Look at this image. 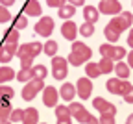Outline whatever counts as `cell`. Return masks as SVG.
Returning a JSON list of instances; mask_svg holds the SVG:
<instances>
[{
  "instance_id": "cell-29",
  "label": "cell",
  "mask_w": 133,
  "mask_h": 124,
  "mask_svg": "<svg viewBox=\"0 0 133 124\" xmlns=\"http://www.w3.org/2000/svg\"><path fill=\"white\" fill-rule=\"evenodd\" d=\"M78 32L83 35V37H91V35L94 33V24H91V22H85V24H81V26L78 28Z\"/></svg>"
},
{
  "instance_id": "cell-7",
  "label": "cell",
  "mask_w": 133,
  "mask_h": 124,
  "mask_svg": "<svg viewBox=\"0 0 133 124\" xmlns=\"http://www.w3.org/2000/svg\"><path fill=\"white\" fill-rule=\"evenodd\" d=\"M54 32V19L52 17H43V19H39V22L35 24V33L41 35V37H48V35H52Z\"/></svg>"
},
{
  "instance_id": "cell-3",
  "label": "cell",
  "mask_w": 133,
  "mask_h": 124,
  "mask_svg": "<svg viewBox=\"0 0 133 124\" xmlns=\"http://www.w3.org/2000/svg\"><path fill=\"white\" fill-rule=\"evenodd\" d=\"M109 26L115 28L118 33H122L124 30H128V28L131 26V13H129V11H120L118 15H115L113 19H111Z\"/></svg>"
},
{
  "instance_id": "cell-35",
  "label": "cell",
  "mask_w": 133,
  "mask_h": 124,
  "mask_svg": "<svg viewBox=\"0 0 133 124\" xmlns=\"http://www.w3.org/2000/svg\"><path fill=\"white\" fill-rule=\"evenodd\" d=\"M66 108H69V113H70V119L72 117H76L79 111H83V109H85V108H83V106L81 104H76V102H72L70 106H66Z\"/></svg>"
},
{
  "instance_id": "cell-44",
  "label": "cell",
  "mask_w": 133,
  "mask_h": 124,
  "mask_svg": "<svg viewBox=\"0 0 133 124\" xmlns=\"http://www.w3.org/2000/svg\"><path fill=\"white\" fill-rule=\"evenodd\" d=\"M126 56H128V63H126V65H128V67H131V65H133V54H131V52H128Z\"/></svg>"
},
{
  "instance_id": "cell-13",
  "label": "cell",
  "mask_w": 133,
  "mask_h": 124,
  "mask_svg": "<svg viewBox=\"0 0 133 124\" xmlns=\"http://www.w3.org/2000/svg\"><path fill=\"white\" fill-rule=\"evenodd\" d=\"M24 15L28 17H41L43 15V8L37 0H28L24 4Z\"/></svg>"
},
{
  "instance_id": "cell-26",
  "label": "cell",
  "mask_w": 133,
  "mask_h": 124,
  "mask_svg": "<svg viewBox=\"0 0 133 124\" xmlns=\"http://www.w3.org/2000/svg\"><path fill=\"white\" fill-rule=\"evenodd\" d=\"M104 33H105V39H107V41H111V43H116V41L120 39V33L116 32L115 28H111L109 24L104 28Z\"/></svg>"
},
{
  "instance_id": "cell-42",
  "label": "cell",
  "mask_w": 133,
  "mask_h": 124,
  "mask_svg": "<svg viewBox=\"0 0 133 124\" xmlns=\"http://www.w3.org/2000/svg\"><path fill=\"white\" fill-rule=\"evenodd\" d=\"M70 6H74V8H78V6H83L85 4V0H66Z\"/></svg>"
},
{
  "instance_id": "cell-17",
  "label": "cell",
  "mask_w": 133,
  "mask_h": 124,
  "mask_svg": "<svg viewBox=\"0 0 133 124\" xmlns=\"http://www.w3.org/2000/svg\"><path fill=\"white\" fill-rule=\"evenodd\" d=\"M98 17H100V13H98V9L94 6H85L83 8V19H85V22L94 24L98 21Z\"/></svg>"
},
{
  "instance_id": "cell-27",
  "label": "cell",
  "mask_w": 133,
  "mask_h": 124,
  "mask_svg": "<svg viewBox=\"0 0 133 124\" xmlns=\"http://www.w3.org/2000/svg\"><path fill=\"white\" fill-rule=\"evenodd\" d=\"M85 72H87V76L89 78H98L100 76V69H98V63H87L85 65Z\"/></svg>"
},
{
  "instance_id": "cell-39",
  "label": "cell",
  "mask_w": 133,
  "mask_h": 124,
  "mask_svg": "<svg viewBox=\"0 0 133 124\" xmlns=\"http://www.w3.org/2000/svg\"><path fill=\"white\" fill-rule=\"evenodd\" d=\"M100 124H115V115H100Z\"/></svg>"
},
{
  "instance_id": "cell-49",
  "label": "cell",
  "mask_w": 133,
  "mask_h": 124,
  "mask_svg": "<svg viewBox=\"0 0 133 124\" xmlns=\"http://www.w3.org/2000/svg\"><path fill=\"white\" fill-rule=\"evenodd\" d=\"M126 124H133V117H131V115L128 117V120H126Z\"/></svg>"
},
{
  "instance_id": "cell-36",
  "label": "cell",
  "mask_w": 133,
  "mask_h": 124,
  "mask_svg": "<svg viewBox=\"0 0 133 124\" xmlns=\"http://www.w3.org/2000/svg\"><path fill=\"white\" fill-rule=\"evenodd\" d=\"M89 117H91V113H89L87 109H83V111H79V113H78L76 117H72V119H76V122H79V124H87Z\"/></svg>"
},
{
  "instance_id": "cell-47",
  "label": "cell",
  "mask_w": 133,
  "mask_h": 124,
  "mask_svg": "<svg viewBox=\"0 0 133 124\" xmlns=\"http://www.w3.org/2000/svg\"><path fill=\"white\" fill-rule=\"evenodd\" d=\"M124 100H126L128 104H131V100H133V96H131V93H128V95H124Z\"/></svg>"
},
{
  "instance_id": "cell-10",
  "label": "cell",
  "mask_w": 133,
  "mask_h": 124,
  "mask_svg": "<svg viewBox=\"0 0 133 124\" xmlns=\"http://www.w3.org/2000/svg\"><path fill=\"white\" fill-rule=\"evenodd\" d=\"M72 54H76V56H79L83 61H89L91 58H92V50L85 45V43H81V41H72Z\"/></svg>"
},
{
  "instance_id": "cell-48",
  "label": "cell",
  "mask_w": 133,
  "mask_h": 124,
  "mask_svg": "<svg viewBox=\"0 0 133 124\" xmlns=\"http://www.w3.org/2000/svg\"><path fill=\"white\" fill-rule=\"evenodd\" d=\"M128 45H129V46H131V45H133V37H131V33H129V35H128Z\"/></svg>"
},
{
  "instance_id": "cell-32",
  "label": "cell",
  "mask_w": 133,
  "mask_h": 124,
  "mask_svg": "<svg viewBox=\"0 0 133 124\" xmlns=\"http://www.w3.org/2000/svg\"><path fill=\"white\" fill-rule=\"evenodd\" d=\"M15 80H19V82H30L31 80V70L30 69H21L19 72L15 74Z\"/></svg>"
},
{
  "instance_id": "cell-24",
  "label": "cell",
  "mask_w": 133,
  "mask_h": 124,
  "mask_svg": "<svg viewBox=\"0 0 133 124\" xmlns=\"http://www.w3.org/2000/svg\"><path fill=\"white\" fill-rule=\"evenodd\" d=\"M43 52L46 56H50V58H54L56 54H57V43L56 41H46V45H43Z\"/></svg>"
},
{
  "instance_id": "cell-51",
  "label": "cell",
  "mask_w": 133,
  "mask_h": 124,
  "mask_svg": "<svg viewBox=\"0 0 133 124\" xmlns=\"http://www.w3.org/2000/svg\"><path fill=\"white\" fill-rule=\"evenodd\" d=\"M37 124H39V122H37ZM41 124H46V122H41Z\"/></svg>"
},
{
  "instance_id": "cell-4",
  "label": "cell",
  "mask_w": 133,
  "mask_h": 124,
  "mask_svg": "<svg viewBox=\"0 0 133 124\" xmlns=\"http://www.w3.org/2000/svg\"><path fill=\"white\" fill-rule=\"evenodd\" d=\"M43 87H44V83H43V80H30V82H26V85H24V89H22V98L26 100V102H30V100H33L37 96V93L39 91H43Z\"/></svg>"
},
{
  "instance_id": "cell-28",
  "label": "cell",
  "mask_w": 133,
  "mask_h": 124,
  "mask_svg": "<svg viewBox=\"0 0 133 124\" xmlns=\"http://www.w3.org/2000/svg\"><path fill=\"white\" fill-rule=\"evenodd\" d=\"M26 26H28L26 15H17L15 19H13V28H15V30H24Z\"/></svg>"
},
{
  "instance_id": "cell-41",
  "label": "cell",
  "mask_w": 133,
  "mask_h": 124,
  "mask_svg": "<svg viewBox=\"0 0 133 124\" xmlns=\"http://www.w3.org/2000/svg\"><path fill=\"white\" fill-rule=\"evenodd\" d=\"M31 63H33V58H24L21 59V69H31Z\"/></svg>"
},
{
  "instance_id": "cell-19",
  "label": "cell",
  "mask_w": 133,
  "mask_h": 124,
  "mask_svg": "<svg viewBox=\"0 0 133 124\" xmlns=\"http://www.w3.org/2000/svg\"><path fill=\"white\" fill-rule=\"evenodd\" d=\"M57 15H59V19H66V21H70L72 17L76 15V8L70 6V4H65L61 8H57Z\"/></svg>"
},
{
  "instance_id": "cell-23",
  "label": "cell",
  "mask_w": 133,
  "mask_h": 124,
  "mask_svg": "<svg viewBox=\"0 0 133 124\" xmlns=\"http://www.w3.org/2000/svg\"><path fill=\"white\" fill-rule=\"evenodd\" d=\"M9 80H15V70L11 67H0V83H6Z\"/></svg>"
},
{
  "instance_id": "cell-37",
  "label": "cell",
  "mask_w": 133,
  "mask_h": 124,
  "mask_svg": "<svg viewBox=\"0 0 133 124\" xmlns=\"http://www.w3.org/2000/svg\"><path fill=\"white\" fill-rule=\"evenodd\" d=\"M66 63H70V65H74V67H79V65H83L85 61H83L79 56H76V54H72V52H70L69 58H66Z\"/></svg>"
},
{
  "instance_id": "cell-20",
  "label": "cell",
  "mask_w": 133,
  "mask_h": 124,
  "mask_svg": "<svg viewBox=\"0 0 133 124\" xmlns=\"http://www.w3.org/2000/svg\"><path fill=\"white\" fill-rule=\"evenodd\" d=\"M4 45H15V46H19V30H15V28L6 30Z\"/></svg>"
},
{
  "instance_id": "cell-31",
  "label": "cell",
  "mask_w": 133,
  "mask_h": 124,
  "mask_svg": "<svg viewBox=\"0 0 133 124\" xmlns=\"http://www.w3.org/2000/svg\"><path fill=\"white\" fill-rule=\"evenodd\" d=\"M13 96H15V91L11 89V87L0 83V98H4V100H11Z\"/></svg>"
},
{
  "instance_id": "cell-22",
  "label": "cell",
  "mask_w": 133,
  "mask_h": 124,
  "mask_svg": "<svg viewBox=\"0 0 133 124\" xmlns=\"http://www.w3.org/2000/svg\"><path fill=\"white\" fill-rule=\"evenodd\" d=\"M113 65H115V61H111L109 58H102V59H100V63H98L100 74H109V72H113Z\"/></svg>"
},
{
  "instance_id": "cell-15",
  "label": "cell",
  "mask_w": 133,
  "mask_h": 124,
  "mask_svg": "<svg viewBox=\"0 0 133 124\" xmlns=\"http://www.w3.org/2000/svg\"><path fill=\"white\" fill-rule=\"evenodd\" d=\"M17 52V46L15 45H4L0 46V63H9L11 58L15 56Z\"/></svg>"
},
{
  "instance_id": "cell-30",
  "label": "cell",
  "mask_w": 133,
  "mask_h": 124,
  "mask_svg": "<svg viewBox=\"0 0 133 124\" xmlns=\"http://www.w3.org/2000/svg\"><path fill=\"white\" fill-rule=\"evenodd\" d=\"M118 87H120V80H118V78L107 80V91H109L111 95H118Z\"/></svg>"
},
{
  "instance_id": "cell-16",
  "label": "cell",
  "mask_w": 133,
  "mask_h": 124,
  "mask_svg": "<svg viewBox=\"0 0 133 124\" xmlns=\"http://www.w3.org/2000/svg\"><path fill=\"white\" fill-rule=\"evenodd\" d=\"M113 70H115V74H116V78H118V80H128V78H129V67H128L126 63H122V61L115 63V65H113Z\"/></svg>"
},
{
  "instance_id": "cell-43",
  "label": "cell",
  "mask_w": 133,
  "mask_h": 124,
  "mask_svg": "<svg viewBox=\"0 0 133 124\" xmlns=\"http://www.w3.org/2000/svg\"><path fill=\"white\" fill-rule=\"evenodd\" d=\"M15 4V0H0V6H4V8H9Z\"/></svg>"
},
{
  "instance_id": "cell-38",
  "label": "cell",
  "mask_w": 133,
  "mask_h": 124,
  "mask_svg": "<svg viewBox=\"0 0 133 124\" xmlns=\"http://www.w3.org/2000/svg\"><path fill=\"white\" fill-rule=\"evenodd\" d=\"M8 21H11V13H9V9L4 8V6H0V24H4V22H8Z\"/></svg>"
},
{
  "instance_id": "cell-1",
  "label": "cell",
  "mask_w": 133,
  "mask_h": 124,
  "mask_svg": "<svg viewBox=\"0 0 133 124\" xmlns=\"http://www.w3.org/2000/svg\"><path fill=\"white\" fill-rule=\"evenodd\" d=\"M43 52V45L39 41H33V43H26V45H21L17 46V52L15 54L19 56V59H24V58H35Z\"/></svg>"
},
{
  "instance_id": "cell-12",
  "label": "cell",
  "mask_w": 133,
  "mask_h": 124,
  "mask_svg": "<svg viewBox=\"0 0 133 124\" xmlns=\"http://www.w3.org/2000/svg\"><path fill=\"white\" fill-rule=\"evenodd\" d=\"M61 33H63L65 39L76 41V35H78V26H76V22H72V21H65L63 26H61Z\"/></svg>"
},
{
  "instance_id": "cell-5",
  "label": "cell",
  "mask_w": 133,
  "mask_h": 124,
  "mask_svg": "<svg viewBox=\"0 0 133 124\" xmlns=\"http://www.w3.org/2000/svg\"><path fill=\"white\" fill-rule=\"evenodd\" d=\"M66 72H69V63H66L65 58L54 56L52 58V76L56 80H63L66 78Z\"/></svg>"
},
{
  "instance_id": "cell-14",
  "label": "cell",
  "mask_w": 133,
  "mask_h": 124,
  "mask_svg": "<svg viewBox=\"0 0 133 124\" xmlns=\"http://www.w3.org/2000/svg\"><path fill=\"white\" fill-rule=\"evenodd\" d=\"M22 124H37L39 122V111L35 108H28L22 109Z\"/></svg>"
},
{
  "instance_id": "cell-18",
  "label": "cell",
  "mask_w": 133,
  "mask_h": 124,
  "mask_svg": "<svg viewBox=\"0 0 133 124\" xmlns=\"http://www.w3.org/2000/svg\"><path fill=\"white\" fill-rule=\"evenodd\" d=\"M57 93L61 95L63 100L72 102V100H74V95H76V89H74L72 83H63V85H61V91H57Z\"/></svg>"
},
{
  "instance_id": "cell-45",
  "label": "cell",
  "mask_w": 133,
  "mask_h": 124,
  "mask_svg": "<svg viewBox=\"0 0 133 124\" xmlns=\"http://www.w3.org/2000/svg\"><path fill=\"white\" fill-rule=\"evenodd\" d=\"M57 124H72L70 119H57Z\"/></svg>"
},
{
  "instance_id": "cell-33",
  "label": "cell",
  "mask_w": 133,
  "mask_h": 124,
  "mask_svg": "<svg viewBox=\"0 0 133 124\" xmlns=\"http://www.w3.org/2000/svg\"><path fill=\"white\" fill-rule=\"evenodd\" d=\"M54 111H56L57 119H70V113H69V108H66V106H56Z\"/></svg>"
},
{
  "instance_id": "cell-21",
  "label": "cell",
  "mask_w": 133,
  "mask_h": 124,
  "mask_svg": "<svg viewBox=\"0 0 133 124\" xmlns=\"http://www.w3.org/2000/svg\"><path fill=\"white\" fill-rule=\"evenodd\" d=\"M30 70H31V78H33V80H43V82H44V78H46V74H48V69H46L44 65H33Z\"/></svg>"
},
{
  "instance_id": "cell-40",
  "label": "cell",
  "mask_w": 133,
  "mask_h": 124,
  "mask_svg": "<svg viewBox=\"0 0 133 124\" xmlns=\"http://www.w3.org/2000/svg\"><path fill=\"white\" fill-rule=\"evenodd\" d=\"M46 4L50 8H61V6L66 4V0H46Z\"/></svg>"
},
{
  "instance_id": "cell-6",
  "label": "cell",
  "mask_w": 133,
  "mask_h": 124,
  "mask_svg": "<svg viewBox=\"0 0 133 124\" xmlns=\"http://www.w3.org/2000/svg\"><path fill=\"white\" fill-rule=\"evenodd\" d=\"M98 13H104V15H118L122 11V4L118 0H102V2L98 4Z\"/></svg>"
},
{
  "instance_id": "cell-34",
  "label": "cell",
  "mask_w": 133,
  "mask_h": 124,
  "mask_svg": "<svg viewBox=\"0 0 133 124\" xmlns=\"http://www.w3.org/2000/svg\"><path fill=\"white\" fill-rule=\"evenodd\" d=\"M9 122H21L22 120V109L21 108H15V109H11V113H9V119H8Z\"/></svg>"
},
{
  "instance_id": "cell-25",
  "label": "cell",
  "mask_w": 133,
  "mask_h": 124,
  "mask_svg": "<svg viewBox=\"0 0 133 124\" xmlns=\"http://www.w3.org/2000/svg\"><path fill=\"white\" fill-rule=\"evenodd\" d=\"M9 113H11V106L8 104V100L2 98V102H0V122H4L9 119Z\"/></svg>"
},
{
  "instance_id": "cell-8",
  "label": "cell",
  "mask_w": 133,
  "mask_h": 124,
  "mask_svg": "<svg viewBox=\"0 0 133 124\" xmlns=\"http://www.w3.org/2000/svg\"><path fill=\"white\" fill-rule=\"evenodd\" d=\"M57 100H59V93H57L56 87H52V85L43 87V104L46 108H56Z\"/></svg>"
},
{
  "instance_id": "cell-50",
  "label": "cell",
  "mask_w": 133,
  "mask_h": 124,
  "mask_svg": "<svg viewBox=\"0 0 133 124\" xmlns=\"http://www.w3.org/2000/svg\"><path fill=\"white\" fill-rule=\"evenodd\" d=\"M0 124H13V122H9V120H4V122H0Z\"/></svg>"
},
{
  "instance_id": "cell-11",
  "label": "cell",
  "mask_w": 133,
  "mask_h": 124,
  "mask_svg": "<svg viewBox=\"0 0 133 124\" xmlns=\"http://www.w3.org/2000/svg\"><path fill=\"white\" fill-rule=\"evenodd\" d=\"M92 108H96L102 115H115L116 113V108L111 104V102H107V100H104V98H100V96H96L94 100H92Z\"/></svg>"
},
{
  "instance_id": "cell-9",
  "label": "cell",
  "mask_w": 133,
  "mask_h": 124,
  "mask_svg": "<svg viewBox=\"0 0 133 124\" xmlns=\"http://www.w3.org/2000/svg\"><path fill=\"white\" fill-rule=\"evenodd\" d=\"M74 89H76V93L79 95V98L87 100V98H91V93H92V82H91L89 78H79Z\"/></svg>"
},
{
  "instance_id": "cell-46",
  "label": "cell",
  "mask_w": 133,
  "mask_h": 124,
  "mask_svg": "<svg viewBox=\"0 0 133 124\" xmlns=\"http://www.w3.org/2000/svg\"><path fill=\"white\" fill-rule=\"evenodd\" d=\"M87 124H98V119L91 115V117H89V120H87Z\"/></svg>"
},
{
  "instance_id": "cell-2",
  "label": "cell",
  "mask_w": 133,
  "mask_h": 124,
  "mask_svg": "<svg viewBox=\"0 0 133 124\" xmlns=\"http://www.w3.org/2000/svg\"><path fill=\"white\" fill-rule=\"evenodd\" d=\"M100 54H102V58H109L111 61H122V58L128 54V52H126V48H122V46L102 45V46H100Z\"/></svg>"
}]
</instances>
